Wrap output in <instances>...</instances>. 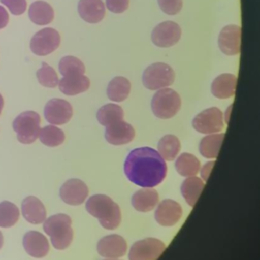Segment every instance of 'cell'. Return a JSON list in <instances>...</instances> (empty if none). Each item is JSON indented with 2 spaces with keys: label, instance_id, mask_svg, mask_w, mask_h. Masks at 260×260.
<instances>
[{
  "label": "cell",
  "instance_id": "6da1fadb",
  "mask_svg": "<svg viewBox=\"0 0 260 260\" xmlns=\"http://www.w3.org/2000/svg\"><path fill=\"white\" fill-rule=\"evenodd\" d=\"M124 173L131 183L143 188H152L166 178L167 164L153 148L139 147L127 155Z\"/></svg>",
  "mask_w": 260,
  "mask_h": 260
},
{
  "label": "cell",
  "instance_id": "7a4b0ae2",
  "mask_svg": "<svg viewBox=\"0 0 260 260\" xmlns=\"http://www.w3.org/2000/svg\"><path fill=\"white\" fill-rule=\"evenodd\" d=\"M87 212L98 218L101 225L107 230H115L121 222L119 205L109 196L95 194L90 196L85 204Z\"/></svg>",
  "mask_w": 260,
  "mask_h": 260
},
{
  "label": "cell",
  "instance_id": "3957f363",
  "mask_svg": "<svg viewBox=\"0 0 260 260\" xmlns=\"http://www.w3.org/2000/svg\"><path fill=\"white\" fill-rule=\"evenodd\" d=\"M72 220L69 215L58 213L45 219L44 231L50 237L53 247L57 250H64L69 247L73 239Z\"/></svg>",
  "mask_w": 260,
  "mask_h": 260
},
{
  "label": "cell",
  "instance_id": "277c9868",
  "mask_svg": "<svg viewBox=\"0 0 260 260\" xmlns=\"http://www.w3.org/2000/svg\"><path fill=\"white\" fill-rule=\"evenodd\" d=\"M181 108V98L172 88L158 89L151 100V110L159 119L174 117Z\"/></svg>",
  "mask_w": 260,
  "mask_h": 260
},
{
  "label": "cell",
  "instance_id": "5b68a950",
  "mask_svg": "<svg viewBox=\"0 0 260 260\" xmlns=\"http://www.w3.org/2000/svg\"><path fill=\"white\" fill-rule=\"evenodd\" d=\"M41 118L37 112L25 111L19 114L13 121L12 127L19 142L30 144L37 140L41 130Z\"/></svg>",
  "mask_w": 260,
  "mask_h": 260
},
{
  "label": "cell",
  "instance_id": "8992f818",
  "mask_svg": "<svg viewBox=\"0 0 260 260\" xmlns=\"http://www.w3.org/2000/svg\"><path fill=\"white\" fill-rule=\"evenodd\" d=\"M175 80V72L172 67L162 62L149 65L143 72V85L149 90L165 88Z\"/></svg>",
  "mask_w": 260,
  "mask_h": 260
},
{
  "label": "cell",
  "instance_id": "52a82bcc",
  "mask_svg": "<svg viewBox=\"0 0 260 260\" xmlns=\"http://www.w3.org/2000/svg\"><path fill=\"white\" fill-rule=\"evenodd\" d=\"M192 126L196 131L204 134L219 132L223 128V115L216 107L208 108L194 117Z\"/></svg>",
  "mask_w": 260,
  "mask_h": 260
},
{
  "label": "cell",
  "instance_id": "ba28073f",
  "mask_svg": "<svg viewBox=\"0 0 260 260\" xmlns=\"http://www.w3.org/2000/svg\"><path fill=\"white\" fill-rule=\"evenodd\" d=\"M166 249L165 244L155 238L135 242L129 251V260H156Z\"/></svg>",
  "mask_w": 260,
  "mask_h": 260
},
{
  "label": "cell",
  "instance_id": "9c48e42d",
  "mask_svg": "<svg viewBox=\"0 0 260 260\" xmlns=\"http://www.w3.org/2000/svg\"><path fill=\"white\" fill-rule=\"evenodd\" d=\"M60 45L59 32L51 27L39 30L30 40V50L34 54L45 56L54 52Z\"/></svg>",
  "mask_w": 260,
  "mask_h": 260
},
{
  "label": "cell",
  "instance_id": "30bf717a",
  "mask_svg": "<svg viewBox=\"0 0 260 260\" xmlns=\"http://www.w3.org/2000/svg\"><path fill=\"white\" fill-rule=\"evenodd\" d=\"M181 38V27L174 21L168 20L157 24L151 32L152 43L161 48L176 45Z\"/></svg>",
  "mask_w": 260,
  "mask_h": 260
},
{
  "label": "cell",
  "instance_id": "8fae6325",
  "mask_svg": "<svg viewBox=\"0 0 260 260\" xmlns=\"http://www.w3.org/2000/svg\"><path fill=\"white\" fill-rule=\"evenodd\" d=\"M73 114L72 106L65 100L52 99L44 109V116L46 120L53 125H62L67 123Z\"/></svg>",
  "mask_w": 260,
  "mask_h": 260
},
{
  "label": "cell",
  "instance_id": "7c38bea8",
  "mask_svg": "<svg viewBox=\"0 0 260 260\" xmlns=\"http://www.w3.org/2000/svg\"><path fill=\"white\" fill-rule=\"evenodd\" d=\"M61 199L69 205H80L88 195L86 184L79 179H69L60 188Z\"/></svg>",
  "mask_w": 260,
  "mask_h": 260
},
{
  "label": "cell",
  "instance_id": "4fadbf2b",
  "mask_svg": "<svg viewBox=\"0 0 260 260\" xmlns=\"http://www.w3.org/2000/svg\"><path fill=\"white\" fill-rule=\"evenodd\" d=\"M218 47L225 55H237L241 51V26L231 24L224 26L218 36Z\"/></svg>",
  "mask_w": 260,
  "mask_h": 260
},
{
  "label": "cell",
  "instance_id": "5bb4252c",
  "mask_svg": "<svg viewBox=\"0 0 260 260\" xmlns=\"http://www.w3.org/2000/svg\"><path fill=\"white\" fill-rule=\"evenodd\" d=\"M182 213V207L177 201L165 199L157 205L154 212V218L160 225L172 226L180 220Z\"/></svg>",
  "mask_w": 260,
  "mask_h": 260
},
{
  "label": "cell",
  "instance_id": "9a60e30c",
  "mask_svg": "<svg viewBox=\"0 0 260 260\" xmlns=\"http://www.w3.org/2000/svg\"><path fill=\"white\" fill-rule=\"evenodd\" d=\"M98 253L105 258H120L127 251V243L119 235H109L102 238L96 245Z\"/></svg>",
  "mask_w": 260,
  "mask_h": 260
},
{
  "label": "cell",
  "instance_id": "2e32d148",
  "mask_svg": "<svg viewBox=\"0 0 260 260\" xmlns=\"http://www.w3.org/2000/svg\"><path fill=\"white\" fill-rule=\"evenodd\" d=\"M135 136L134 128L123 120L106 126L105 138L113 145H123L133 140Z\"/></svg>",
  "mask_w": 260,
  "mask_h": 260
},
{
  "label": "cell",
  "instance_id": "e0dca14e",
  "mask_svg": "<svg viewBox=\"0 0 260 260\" xmlns=\"http://www.w3.org/2000/svg\"><path fill=\"white\" fill-rule=\"evenodd\" d=\"M25 252L36 258H43L49 252V242L47 238L40 232L29 231L23 236L22 240Z\"/></svg>",
  "mask_w": 260,
  "mask_h": 260
},
{
  "label": "cell",
  "instance_id": "ac0fdd59",
  "mask_svg": "<svg viewBox=\"0 0 260 260\" xmlns=\"http://www.w3.org/2000/svg\"><path fill=\"white\" fill-rule=\"evenodd\" d=\"M21 212L25 220L32 224L42 223L47 215L44 204L35 196H27L22 200Z\"/></svg>",
  "mask_w": 260,
  "mask_h": 260
},
{
  "label": "cell",
  "instance_id": "d6986e66",
  "mask_svg": "<svg viewBox=\"0 0 260 260\" xmlns=\"http://www.w3.org/2000/svg\"><path fill=\"white\" fill-rule=\"evenodd\" d=\"M77 9L80 17L88 23L100 22L106 12L105 4L102 0H79Z\"/></svg>",
  "mask_w": 260,
  "mask_h": 260
},
{
  "label": "cell",
  "instance_id": "ffe728a7",
  "mask_svg": "<svg viewBox=\"0 0 260 260\" xmlns=\"http://www.w3.org/2000/svg\"><path fill=\"white\" fill-rule=\"evenodd\" d=\"M237 77L234 74L223 73L214 78L211 83V92L215 98L229 99L235 94Z\"/></svg>",
  "mask_w": 260,
  "mask_h": 260
},
{
  "label": "cell",
  "instance_id": "44dd1931",
  "mask_svg": "<svg viewBox=\"0 0 260 260\" xmlns=\"http://www.w3.org/2000/svg\"><path fill=\"white\" fill-rule=\"evenodd\" d=\"M158 202V194L152 188H143L136 191L132 198V206L140 212H148L152 210Z\"/></svg>",
  "mask_w": 260,
  "mask_h": 260
},
{
  "label": "cell",
  "instance_id": "7402d4cb",
  "mask_svg": "<svg viewBox=\"0 0 260 260\" xmlns=\"http://www.w3.org/2000/svg\"><path fill=\"white\" fill-rule=\"evenodd\" d=\"M90 81L88 77L81 75L63 76L59 80V89L66 95H75L88 89Z\"/></svg>",
  "mask_w": 260,
  "mask_h": 260
},
{
  "label": "cell",
  "instance_id": "603a6c76",
  "mask_svg": "<svg viewBox=\"0 0 260 260\" xmlns=\"http://www.w3.org/2000/svg\"><path fill=\"white\" fill-rule=\"evenodd\" d=\"M28 16L35 24L45 25L53 20L54 10L52 6L45 1H35L28 8Z\"/></svg>",
  "mask_w": 260,
  "mask_h": 260
},
{
  "label": "cell",
  "instance_id": "cb8c5ba5",
  "mask_svg": "<svg viewBox=\"0 0 260 260\" xmlns=\"http://www.w3.org/2000/svg\"><path fill=\"white\" fill-rule=\"evenodd\" d=\"M130 81L123 76L113 78L107 87V95L113 102H123L130 93Z\"/></svg>",
  "mask_w": 260,
  "mask_h": 260
},
{
  "label": "cell",
  "instance_id": "d4e9b609",
  "mask_svg": "<svg viewBox=\"0 0 260 260\" xmlns=\"http://www.w3.org/2000/svg\"><path fill=\"white\" fill-rule=\"evenodd\" d=\"M204 188V183L198 177L192 176L188 177L181 186V193L185 198L186 202L190 206H194L197 202L202 190Z\"/></svg>",
  "mask_w": 260,
  "mask_h": 260
},
{
  "label": "cell",
  "instance_id": "484cf974",
  "mask_svg": "<svg viewBox=\"0 0 260 260\" xmlns=\"http://www.w3.org/2000/svg\"><path fill=\"white\" fill-rule=\"evenodd\" d=\"M175 167L181 176L192 177L197 175V173L200 171V161L195 155L184 152L177 158Z\"/></svg>",
  "mask_w": 260,
  "mask_h": 260
},
{
  "label": "cell",
  "instance_id": "4316f807",
  "mask_svg": "<svg viewBox=\"0 0 260 260\" xmlns=\"http://www.w3.org/2000/svg\"><path fill=\"white\" fill-rule=\"evenodd\" d=\"M224 134H209L203 137L199 143V152L206 158H215L219 152Z\"/></svg>",
  "mask_w": 260,
  "mask_h": 260
},
{
  "label": "cell",
  "instance_id": "83f0119b",
  "mask_svg": "<svg viewBox=\"0 0 260 260\" xmlns=\"http://www.w3.org/2000/svg\"><path fill=\"white\" fill-rule=\"evenodd\" d=\"M157 149L165 160H173L181 149V143L177 136L168 134L160 138L157 144Z\"/></svg>",
  "mask_w": 260,
  "mask_h": 260
},
{
  "label": "cell",
  "instance_id": "f1b7e54d",
  "mask_svg": "<svg viewBox=\"0 0 260 260\" xmlns=\"http://www.w3.org/2000/svg\"><path fill=\"white\" fill-rule=\"evenodd\" d=\"M123 109L116 104H107L99 109L96 112V119L100 124L108 126L115 122L123 120Z\"/></svg>",
  "mask_w": 260,
  "mask_h": 260
},
{
  "label": "cell",
  "instance_id": "f546056e",
  "mask_svg": "<svg viewBox=\"0 0 260 260\" xmlns=\"http://www.w3.org/2000/svg\"><path fill=\"white\" fill-rule=\"evenodd\" d=\"M39 138L43 144L50 147H55L64 142L65 134L60 128L53 125H49L45 126L40 130Z\"/></svg>",
  "mask_w": 260,
  "mask_h": 260
},
{
  "label": "cell",
  "instance_id": "4dcf8cb0",
  "mask_svg": "<svg viewBox=\"0 0 260 260\" xmlns=\"http://www.w3.org/2000/svg\"><path fill=\"white\" fill-rule=\"evenodd\" d=\"M19 218L18 207L9 201L0 202V226L10 228L14 225Z\"/></svg>",
  "mask_w": 260,
  "mask_h": 260
},
{
  "label": "cell",
  "instance_id": "1f68e13d",
  "mask_svg": "<svg viewBox=\"0 0 260 260\" xmlns=\"http://www.w3.org/2000/svg\"><path fill=\"white\" fill-rule=\"evenodd\" d=\"M59 71L63 76L81 75L85 72L84 64L74 56H65L59 62Z\"/></svg>",
  "mask_w": 260,
  "mask_h": 260
},
{
  "label": "cell",
  "instance_id": "d6a6232c",
  "mask_svg": "<svg viewBox=\"0 0 260 260\" xmlns=\"http://www.w3.org/2000/svg\"><path fill=\"white\" fill-rule=\"evenodd\" d=\"M37 78L40 84L45 87H56L59 83V79L56 71L48 65L46 62H42L41 68L37 71Z\"/></svg>",
  "mask_w": 260,
  "mask_h": 260
},
{
  "label": "cell",
  "instance_id": "836d02e7",
  "mask_svg": "<svg viewBox=\"0 0 260 260\" xmlns=\"http://www.w3.org/2000/svg\"><path fill=\"white\" fill-rule=\"evenodd\" d=\"M160 9L169 15H175L182 9V0H157Z\"/></svg>",
  "mask_w": 260,
  "mask_h": 260
},
{
  "label": "cell",
  "instance_id": "e575fe53",
  "mask_svg": "<svg viewBox=\"0 0 260 260\" xmlns=\"http://www.w3.org/2000/svg\"><path fill=\"white\" fill-rule=\"evenodd\" d=\"M14 15L22 14L26 9V0H0Z\"/></svg>",
  "mask_w": 260,
  "mask_h": 260
},
{
  "label": "cell",
  "instance_id": "d590c367",
  "mask_svg": "<svg viewBox=\"0 0 260 260\" xmlns=\"http://www.w3.org/2000/svg\"><path fill=\"white\" fill-rule=\"evenodd\" d=\"M107 8L114 13L124 12L129 5V0H106Z\"/></svg>",
  "mask_w": 260,
  "mask_h": 260
},
{
  "label": "cell",
  "instance_id": "8d00e7d4",
  "mask_svg": "<svg viewBox=\"0 0 260 260\" xmlns=\"http://www.w3.org/2000/svg\"><path fill=\"white\" fill-rule=\"evenodd\" d=\"M213 166H214V161H209V162H206L202 167V169H201V177H202V179H204V181H207L208 176H209L210 171L212 170Z\"/></svg>",
  "mask_w": 260,
  "mask_h": 260
},
{
  "label": "cell",
  "instance_id": "74e56055",
  "mask_svg": "<svg viewBox=\"0 0 260 260\" xmlns=\"http://www.w3.org/2000/svg\"><path fill=\"white\" fill-rule=\"evenodd\" d=\"M8 19H9V16H8L6 9L2 6H0V29L7 25Z\"/></svg>",
  "mask_w": 260,
  "mask_h": 260
},
{
  "label": "cell",
  "instance_id": "f35d334b",
  "mask_svg": "<svg viewBox=\"0 0 260 260\" xmlns=\"http://www.w3.org/2000/svg\"><path fill=\"white\" fill-rule=\"evenodd\" d=\"M231 109H232V105L230 106V108H228V110H226V113H225V117H224V120H225V122H226V123H229V120H230V111H231Z\"/></svg>",
  "mask_w": 260,
  "mask_h": 260
},
{
  "label": "cell",
  "instance_id": "ab89813d",
  "mask_svg": "<svg viewBox=\"0 0 260 260\" xmlns=\"http://www.w3.org/2000/svg\"><path fill=\"white\" fill-rule=\"evenodd\" d=\"M3 105H4L3 98H2V95H1V93H0V114H1V111H2V109H3Z\"/></svg>",
  "mask_w": 260,
  "mask_h": 260
},
{
  "label": "cell",
  "instance_id": "60d3db41",
  "mask_svg": "<svg viewBox=\"0 0 260 260\" xmlns=\"http://www.w3.org/2000/svg\"><path fill=\"white\" fill-rule=\"evenodd\" d=\"M2 246H3V235H2V233L0 232V249L2 248Z\"/></svg>",
  "mask_w": 260,
  "mask_h": 260
},
{
  "label": "cell",
  "instance_id": "b9f144b4",
  "mask_svg": "<svg viewBox=\"0 0 260 260\" xmlns=\"http://www.w3.org/2000/svg\"><path fill=\"white\" fill-rule=\"evenodd\" d=\"M105 260H118L117 258L116 259H114V258H107V259H105Z\"/></svg>",
  "mask_w": 260,
  "mask_h": 260
}]
</instances>
